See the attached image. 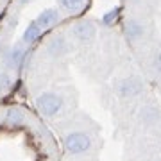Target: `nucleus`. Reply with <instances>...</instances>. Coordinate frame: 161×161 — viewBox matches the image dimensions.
I'll return each instance as SVG.
<instances>
[{
    "label": "nucleus",
    "mask_w": 161,
    "mask_h": 161,
    "mask_svg": "<svg viewBox=\"0 0 161 161\" xmlns=\"http://www.w3.org/2000/svg\"><path fill=\"white\" fill-rule=\"evenodd\" d=\"M92 136L84 131H74L64 134L63 138V147L64 150L72 156H79V154H86L88 150L92 149Z\"/></svg>",
    "instance_id": "nucleus-1"
},
{
    "label": "nucleus",
    "mask_w": 161,
    "mask_h": 161,
    "mask_svg": "<svg viewBox=\"0 0 161 161\" xmlns=\"http://www.w3.org/2000/svg\"><path fill=\"white\" fill-rule=\"evenodd\" d=\"M36 108L43 116H54L58 115L63 108V97L59 93L45 92L36 98Z\"/></svg>",
    "instance_id": "nucleus-2"
},
{
    "label": "nucleus",
    "mask_w": 161,
    "mask_h": 161,
    "mask_svg": "<svg viewBox=\"0 0 161 161\" xmlns=\"http://www.w3.org/2000/svg\"><path fill=\"white\" fill-rule=\"evenodd\" d=\"M145 90L143 80L138 79V77H125V79H120L116 82L115 92L120 98H132L142 95Z\"/></svg>",
    "instance_id": "nucleus-3"
},
{
    "label": "nucleus",
    "mask_w": 161,
    "mask_h": 161,
    "mask_svg": "<svg viewBox=\"0 0 161 161\" xmlns=\"http://www.w3.org/2000/svg\"><path fill=\"white\" fill-rule=\"evenodd\" d=\"M97 34V29H95V25L92 22H88V20H80L77 22L72 27V36H74L77 41L80 43H88V41H92Z\"/></svg>",
    "instance_id": "nucleus-4"
},
{
    "label": "nucleus",
    "mask_w": 161,
    "mask_h": 161,
    "mask_svg": "<svg viewBox=\"0 0 161 161\" xmlns=\"http://www.w3.org/2000/svg\"><path fill=\"white\" fill-rule=\"evenodd\" d=\"M25 58H27V48H25V43L22 41V43L14 45L9 50V54L6 56V64L11 70H18V68H22Z\"/></svg>",
    "instance_id": "nucleus-5"
},
{
    "label": "nucleus",
    "mask_w": 161,
    "mask_h": 161,
    "mask_svg": "<svg viewBox=\"0 0 161 161\" xmlns=\"http://www.w3.org/2000/svg\"><path fill=\"white\" fill-rule=\"evenodd\" d=\"M47 50L50 52V56H54V58H63V56L68 54L70 43H68V40H66L64 36H54V38L48 41Z\"/></svg>",
    "instance_id": "nucleus-6"
},
{
    "label": "nucleus",
    "mask_w": 161,
    "mask_h": 161,
    "mask_svg": "<svg viewBox=\"0 0 161 161\" xmlns=\"http://www.w3.org/2000/svg\"><path fill=\"white\" fill-rule=\"evenodd\" d=\"M59 20H61V14H59L58 9H45L43 13H40V16L36 18V22L40 23L41 29H50Z\"/></svg>",
    "instance_id": "nucleus-7"
},
{
    "label": "nucleus",
    "mask_w": 161,
    "mask_h": 161,
    "mask_svg": "<svg viewBox=\"0 0 161 161\" xmlns=\"http://www.w3.org/2000/svg\"><path fill=\"white\" fill-rule=\"evenodd\" d=\"M124 31H125V36L131 41L140 40V38H143V34H145V27L138 22V20H129V22L125 23Z\"/></svg>",
    "instance_id": "nucleus-8"
},
{
    "label": "nucleus",
    "mask_w": 161,
    "mask_h": 161,
    "mask_svg": "<svg viewBox=\"0 0 161 161\" xmlns=\"http://www.w3.org/2000/svg\"><path fill=\"white\" fill-rule=\"evenodd\" d=\"M41 34H43V29L40 27V23L32 22V23H29V25H27V29H25V32H23L22 41L25 43V45H32L34 41L40 40Z\"/></svg>",
    "instance_id": "nucleus-9"
},
{
    "label": "nucleus",
    "mask_w": 161,
    "mask_h": 161,
    "mask_svg": "<svg viewBox=\"0 0 161 161\" xmlns=\"http://www.w3.org/2000/svg\"><path fill=\"white\" fill-rule=\"evenodd\" d=\"M4 120L9 124V125H22L25 122V113H23L22 108H7L6 115H4Z\"/></svg>",
    "instance_id": "nucleus-10"
},
{
    "label": "nucleus",
    "mask_w": 161,
    "mask_h": 161,
    "mask_svg": "<svg viewBox=\"0 0 161 161\" xmlns=\"http://www.w3.org/2000/svg\"><path fill=\"white\" fill-rule=\"evenodd\" d=\"M59 6L68 11H79L84 6V0H59Z\"/></svg>",
    "instance_id": "nucleus-11"
},
{
    "label": "nucleus",
    "mask_w": 161,
    "mask_h": 161,
    "mask_svg": "<svg viewBox=\"0 0 161 161\" xmlns=\"http://www.w3.org/2000/svg\"><path fill=\"white\" fill-rule=\"evenodd\" d=\"M116 16H118V9H111L109 13H106L102 16V23L104 25H111L116 20Z\"/></svg>",
    "instance_id": "nucleus-12"
},
{
    "label": "nucleus",
    "mask_w": 161,
    "mask_h": 161,
    "mask_svg": "<svg viewBox=\"0 0 161 161\" xmlns=\"http://www.w3.org/2000/svg\"><path fill=\"white\" fill-rule=\"evenodd\" d=\"M152 66H154L156 74L161 75V50H158L154 54V59H152Z\"/></svg>",
    "instance_id": "nucleus-13"
},
{
    "label": "nucleus",
    "mask_w": 161,
    "mask_h": 161,
    "mask_svg": "<svg viewBox=\"0 0 161 161\" xmlns=\"http://www.w3.org/2000/svg\"><path fill=\"white\" fill-rule=\"evenodd\" d=\"M18 2H20L22 6H25V4H29V2H32V0H18Z\"/></svg>",
    "instance_id": "nucleus-14"
}]
</instances>
